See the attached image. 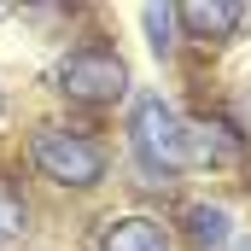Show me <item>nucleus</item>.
I'll list each match as a JSON object with an SVG mask.
<instances>
[{
  "mask_svg": "<svg viewBox=\"0 0 251 251\" xmlns=\"http://www.w3.org/2000/svg\"><path fill=\"white\" fill-rule=\"evenodd\" d=\"M128 140L152 170H181V164H210V158H234V134L228 128H193L181 123L158 94H146L128 117Z\"/></svg>",
  "mask_w": 251,
  "mask_h": 251,
  "instance_id": "1",
  "label": "nucleus"
},
{
  "mask_svg": "<svg viewBox=\"0 0 251 251\" xmlns=\"http://www.w3.org/2000/svg\"><path fill=\"white\" fill-rule=\"evenodd\" d=\"M29 158L47 181L59 187H94L105 176V152L88 140V134H70V128H35L29 140Z\"/></svg>",
  "mask_w": 251,
  "mask_h": 251,
  "instance_id": "2",
  "label": "nucleus"
},
{
  "mask_svg": "<svg viewBox=\"0 0 251 251\" xmlns=\"http://www.w3.org/2000/svg\"><path fill=\"white\" fill-rule=\"evenodd\" d=\"M59 88L76 105H117V94L128 88V64L111 47H82L59 64Z\"/></svg>",
  "mask_w": 251,
  "mask_h": 251,
  "instance_id": "3",
  "label": "nucleus"
},
{
  "mask_svg": "<svg viewBox=\"0 0 251 251\" xmlns=\"http://www.w3.org/2000/svg\"><path fill=\"white\" fill-rule=\"evenodd\" d=\"M176 24L187 35H199V41H222V35H234L246 24V6H234V0H187V6H176Z\"/></svg>",
  "mask_w": 251,
  "mask_h": 251,
  "instance_id": "4",
  "label": "nucleus"
},
{
  "mask_svg": "<svg viewBox=\"0 0 251 251\" xmlns=\"http://www.w3.org/2000/svg\"><path fill=\"white\" fill-rule=\"evenodd\" d=\"M100 251H170L164 228L146 222V216H117L105 234H100Z\"/></svg>",
  "mask_w": 251,
  "mask_h": 251,
  "instance_id": "5",
  "label": "nucleus"
},
{
  "mask_svg": "<svg viewBox=\"0 0 251 251\" xmlns=\"http://www.w3.org/2000/svg\"><path fill=\"white\" fill-rule=\"evenodd\" d=\"M187 234H193V246L216 251L228 240V210H222V204H193L187 210Z\"/></svg>",
  "mask_w": 251,
  "mask_h": 251,
  "instance_id": "6",
  "label": "nucleus"
},
{
  "mask_svg": "<svg viewBox=\"0 0 251 251\" xmlns=\"http://www.w3.org/2000/svg\"><path fill=\"white\" fill-rule=\"evenodd\" d=\"M140 18H146V41H152V53H170V47H176V29H181V24H176V6H146Z\"/></svg>",
  "mask_w": 251,
  "mask_h": 251,
  "instance_id": "7",
  "label": "nucleus"
},
{
  "mask_svg": "<svg viewBox=\"0 0 251 251\" xmlns=\"http://www.w3.org/2000/svg\"><path fill=\"white\" fill-rule=\"evenodd\" d=\"M18 234H24V193L12 181H0V246L18 240Z\"/></svg>",
  "mask_w": 251,
  "mask_h": 251,
  "instance_id": "8",
  "label": "nucleus"
},
{
  "mask_svg": "<svg viewBox=\"0 0 251 251\" xmlns=\"http://www.w3.org/2000/svg\"><path fill=\"white\" fill-rule=\"evenodd\" d=\"M228 251H251V240H234V246H228Z\"/></svg>",
  "mask_w": 251,
  "mask_h": 251,
  "instance_id": "9",
  "label": "nucleus"
}]
</instances>
